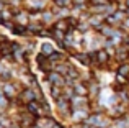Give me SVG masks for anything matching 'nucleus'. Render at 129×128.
Segmentation results:
<instances>
[{
  "instance_id": "nucleus-17",
  "label": "nucleus",
  "mask_w": 129,
  "mask_h": 128,
  "mask_svg": "<svg viewBox=\"0 0 129 128\" xmlns=\"http://www.w3.org/2000/svg\"><path fill=\"white\" fill-rule=\"evenodd\" d=\"M74 5H82V7H87V5H88V0H74Z\"/></svg>"
},
{
  "instance_id": "nucleus-2",
  "label": "nucleus",
  "mask_w": 129,
  "mask_h": 128,
  "mask_svg": "<svg viewBox=\"0 0 129 128\" xmlns=\"http://www.w3.org/2000/svg\"><path fill=\"white\" fill-rule=\"evenodd\" d=\"M56 107L62 115H70L72 113V102L67 97H60V99L56 100Z\"/></svg>"
},
{
  "instance_id": "nucleus-16",
  "label": "nucleus",
  "mask_w": 129,
  "mask_h": 128,
  "mask_svg": "<svg viewBox=\"0 0 129 128\" xmlns=\"http://www.w3.org/2000/svg\"><path fill=\"white\" fill-rule=\"evenodd\" d=\"M80 128H101V126L91 125V123H88V122H82V123H80Z\"/></svg>"
},
{
  "instance_id": "nucleus-4",
  "label": "nucleus",
  "mask_w": 129,
  "mask_h": 128,
  "mask_svg": "<svg viewBox=\"0 0 129 128\" xmlns=\"http://www.w3.org/2000/svg\"><path fill=\"white\" fill-rule=\"evenodd\" d=\"M33 100H36V95H35V92H33L31 89H25V90H21V92H20V95H18V102L20 103L28 105V103L33 102Z\"/></svg>"
},
{
  "instance_id": "nucleus-13",
  "label": "nucleus",
  "mask_w": 129,
  "mask_h": 128,
  "mask_svg": "<svg viewBox=\"0 0 129 128\" xmlns=\"http://www.w3.org/2000/svg\"><path fill=\"white\" fill-rule=\"evenodd\" d=\"M88 123H91V125H96V126H101V128H103V125H105L103 117H101V115H91L90 118H88Z\"/></svg>"
},
{
  "instance_id": "nucleus-9",
  "label": "nucleus",
  "mask_w": 129,
  "mask_h": 128,
  "mask_svg": "<svg viewBox=\"0 0 129 128\" xmlns=\"http://www.w3.org/2000/svg\"><path fill=\"white\" fill-rule=\"evenodd\" d=\"M74 92H75V95L87 97L88 95V86H87V84H79V82H77L75 86H74Z\"/></svg>"
},
{
  "instance_id": "nucleus-8",
  "label": "nucleus",
  "mask_w": 129,
  "mask_h": 128,
  "mask_svg": "<svg viewBox=\"0 0 129 128\" xmlns=\"http://www.w3.org/2000/svg\"><path fill=\"white\" fill-rule=\"evenodd\" d=\"M2 92H3V95H5L7 99L12 100V99H13V95H16V87H13V84H12V82H7Z\"/></svg>"
},
{
  "instance_id": "nucleus-21",
  "label": "nucleus",
  "mask_w": 129,
  "mask_h": 128,
  "mask_svg": "<svg viewBox=\"0 0 129 128\" xmlns=\"http://www.w3.org/2000/svg\"><path fill=\"white\" fill-rule=\"evenodd\" d=\"M127 84H129V82H127Z\"/></svg>"
},
{
  "instance_id": "nucleus-19",
  "label": "nucleus",
  "mask_w": 129,
  "mask_h": 128,
  "mask_svg": "<svg viewBox=\"0 0 129 128\" xmlns=\"http://www.w3.org/2000/svg\"><path fill=\"white\" fill-rule=\"evenodd\" d=\"M52 128H64L60 123H57V122H54V125H52Z\"/></svg>"
},
{
  "instance_id": "nucleus-20",
  "label": "nucleus",
  "mask_w": 129,
  "mask_h": 128,
  "mask_svg": "<svg viewBox=\"0 0 129 128\" xmlns=\"http://www.w3.org/2000/svg\"><path fill=\"white\" fill-rule=\"evenodd\" d=\"M3 22H5V20H3V15H2V10H0V25H3Z\"/></svg>"
},
{
  "instance_id": "nucleus-11",
  "label": "nucleus",
  "mask_w": 129,
  "mask_h": 128,
  "mask_svg": "<svg viewBox=\"0 0 129 128\" xmlns=\"http://www.w3.org/2000/svg\"><path fill=\"white\" fill-rule=\"evenodd\" d=\"M54 53H56V49H54V46L51 45V43H43L41 45V54L49 58L51 54H54Z\"/></svg>"
},
{
  "instance_id": "nucleus-14",
  "label": "nucleus",
  "mask_w": 129,
  "mask_h": 128,
  "mask_svg": "<svg viewBox=\"0 0 129 128\" xmlns=\"http://www.w3.org/2000/svg\"><path fill=\"white\" fill-rule=\"evenodd\" d=\"M54 5L59 8H67V7L74 5V0H54Z\"/></svg>"
},
{
  "instance_id": "nucleus-12",
  "label": "nucleus",
  "mask_w": 129,
  "mask_h": 128,
  "mask_svg": "<svg viewBox=\"0 0 129 128\" xmlns=\"http://www.w3.org/2000/svg\"><path fill=\"white\" fill-rule=\"evenodd\" d=\"M51 97H52L54 100L60 99V97H64V87H51Z\"/></svg>"
},
{
  "instance_id": "nucleus-1",
  "label": "nucleus",
  "mask_w": 129,
  "mask_h": 128,
  "mask_svg": "<svg viewBox=\"0 0 129 128\" xmlns=\"http://www.w3.org/2000/svg\"><path fill=\"white\" fill-rule=\"evenodd\" d=\"M47 82L51 84V87H66L67 86V80L66 77L62 76L60 72H57V71H51V72H47Z\"/></svg>"
},
{
  "instance_id": "nucleus-6",
  "label": "nucleus",
  "mask_w": 129,
  "mask_h": 128,
  "mask_svg": "<svg viewBox=\"0 0 129 128\" xmlns=\"http://www.w3.org/2000/svg\"><path fill=\"white\" fill-rule=\"evenodd\" d=\"M129 58V48L126 45L119 46V48L116 49V61L118 62H127L126 59Z\"/></svg>"
},
{
  "instance_id": "nucleus-7",
  "label": "nucleus",
  "mask_w": 129,
  "mask_h": 128,
  "mask_svg": "<svg viewBox=\"0 0 129 128\" xmlns=\"http://www.w3.org/2000/svg\"><path fill=\"white\" fill-rule=\"evenodd\" d=\"M54 28L60 30V31H64V33H70V31H72V28H70V23H69V20H67V18L57 20V22L54 23Z\"/></svg>"
},
{
  "instance_id": "nucleus-15",
  "label": "nucleus",
  "mask_w": 129,
  "mask_h": 128,
  "mask_svg": "<svg viewBox=\"0 0 129 128\" xmlns=\"http://www.w3.org/2000/svg\"><path fill=\"white\" fill-rule=\"evenodd\" d=\"M10 79H12V74L8 72V71H3V72H0V80H3V82H10Z\"/></svg>"
},
{
  "instance_id": "nucleus-18",
  "label": "nucleus",
  "mask_w": 129,
  "mask_h": 128,
  "mask_svg": "<svg viewBox=\"0 0 129 128\" xmlns=\"http://www.w3.org/2000/svg\"><path fill=\"white\" fill-rule=\"evenodd\" d=\"M77 30H79V31H87V30H88L87 23H80V25H79V28H77Z\"/></svg>"
},
{
  "instance_id": "nucleus-3",
  "label": "nucleus",
  "mask_w": 129,
  "mask_h": 128,
  "mask_svg": "<svg viewBox=\"0 0 129 128\" xmlns=\"http://www.w3.org/2000/svg\"><path fill=\"white\" fill-rule=\"evenodd\" d=\"M110 51L108 49H98V51H95V62L98 64V66H106L108 62H110Z\"/></svg>"
},
{
  "instance_id": "nucleus-5",
  "label": "nucleus",
  "mask_w": 129,
  "mask_h": 128,
  "mask_svg": "<svg viewBox=\"0 0 129 128\" xmlns=\"http://www.w3.org/2000/svg\"><path fill=\"white\" fill-rule=\"evenodd\" d=\"M75 59L79 61L80 64H83V66H91V61H95L93 56H91V53H75Z\"/></svg>"
},
{
  "instance_id": "nucleus-10",
  "label": "nucleus",
  "mask_w": 129,
  "mask_h": 128,
  "mask_svg": "<svg viewBox=\"0 0 129 128\" xmlns=\"http://www.w3.org/2000/svg\"><path fill=\"white\" fill-rule=\"evenodd\" d=\"M116 74L118 76H123V77H129V62H119L118 64Z\"/></svg>"
}]
</instances>
